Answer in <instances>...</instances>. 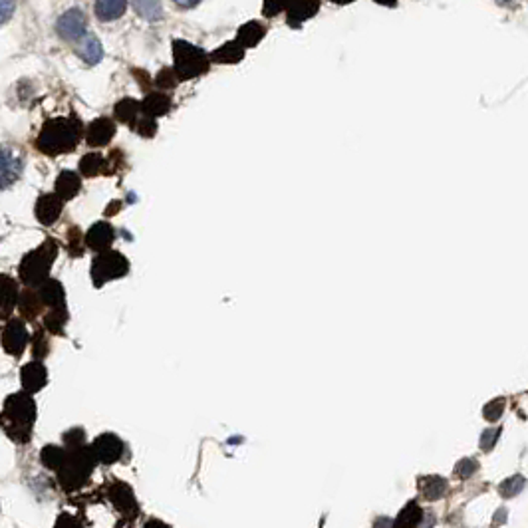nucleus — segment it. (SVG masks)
<instances>
[{"instance_id": "f257e3e1", "label": "nucleus", "mask_w": 528, "mask_h": 528, "mask_svg": "<svg viewBox=\"0 0 528 528\" xmlns=\"http://www.w3.org/2000/svg\"><path fill=\"white\" fill-rule=\"evenodd\" d=\"M36 419V404L32 394L20 392L6 397L2 407V427L4 433L16 443H28L32 439V425Z\"/></svg>"}, {"instance_id": "f03ea898", "label": "nucleus", "mask_w": 528, "mask_h": 528, "mask_svg": "<svg viewBox=\"0 0 528 528\" xmlns=\"http://www.w3.org/2000/svg\"><path fill=\"white\" fill-rule=\"evenodd\" d=\"M82 127L74 117H56L46 122L42 131L38 135L36 146L46 155H60L67 153L78 146Z\"/></svg>"}, {"instance_id": "7ed1b4c3", "label": "nucleus", "mask_w": 528, "mask_h": 528, "mask_svg": "<svg viewBox=\"0 0 528 528\" xmlns=\"http://www.w3.org/2000/svg\"><path fill=\"white\" fill-rule=\"evenodd\" d=\"M66 451V459L62 463V467L58 469V483L64 491L72 493V491L82 489L84 484L90 481L91 471H94L98 461H96V457L91 453L90 445Z\"/></svg>"}, {"instance_id": "20e7f679", "label": "nucleus", "mask_w": 528, "mask_h": 528, "mask_svg": "<svg viewBox=\"0 0 528 528\" xmlns=\"http://www.w3.org/2000/svg\"><path fill=\"white\" fill-rule=\"evenodd\" d=\"M58 257V247L54 240H46L38 248H34L32 252H28L26 257L20 262L18 266V274H20V281L26 284V286H40L42 282L48 281V274H50V269L54 264V260Z\"/></svg>"}, {"instance_id": "39448f33", "label": "nucleus", "mask_w": 528, "mask_h": 528, "mask_svg": "<svg viewBox=\"0 0 528 528\" xmlns=\"http://www.w3.org/2000/svg\"><path fill=\"white\" fill-rule=\"evenodd\" d=\"M173 60H175V74L179 79L199 78L209 70V56L205 54V50L185 40L173 42Z\"/></svg>"}, {"instance_id": "423d86ee", "label": "nucleus", "mask_w": 528, "mask_h": 528, "mask_svg": "<svg viewBox=\"0 0 528 528\" xmlns=\"http://www.w3.org/2000/svg\"><path fill=\"white\" fill-rule=\"evenodd\" d=\"M129 272V260L117 250H103L91 262V282L100 288L105 282L117 281Z\"/></svg>"}, {"instance_id": "0eeeda50", "label": "nucleus", "mask_w": 528, "mask_h": 528, "mask_svg": "<svg viewBox=\"0 0 528 528\" xmlns=\"http://www.w3.org/2000/svg\"><path fill=\"white\" fill-rule=\"evenodd\" d=\"M108 498L120 510V515L127 518V520H134L139 515V505H137V498H135L129 484L122 483L117 479L112 481L108 484Z\"/></svg>"}, {"instance_id": "6e6552de", "label": "nucleus", "mask_w": 528, "mask_h": 528, "mask_svg": "<svg viewBox=\"0 0 528 528\" xmlns=\"http://www.w3.org/2000/svg\"><path fill=\"white\" fill-rule=\"evenodd\" d=\"M91 453L96 461L101 465H113L124 457V441L117 437L115 433H103L100 437L94 439L90 445Z\"/></svg>"}, {"instance_id": "1a4fd4ad", "label": "nucleus", "mask_w": 528, "mask_h": 528, "mask_svg": "<svg viewBox=\"0 0 528 528\" xmlns=\"http://www.w3.org/2000/svg\"><path fill=\"white\" fill-rule=\"evenodd\" d=\"M28 342H30V337H28V332H26L22 320L12 318L4 324V328H2V348L8 356L20 358L26 346H28Z\"/></svg>"}, {"instance_id": "9d476101", "label": "nucleus", "mask_w": 528, "mask_h": 528, "mask_svg": "<svg viewBox=\"0 0 528 528\" xmlns=\"http://www.w3.org/2000/svg\"><path fill=\"white\" fill-rule=\"evenodd\" d=\"M86 26H88V20H86L84 12L79 11V8H70V11L64 12V14L58 18L56 30H58V34L64 38V40L74 42V40L84 38V34H86Z\"/></svg>"}, {"instance_id": "9b49d317", "label": "nucleus", "mask_w": 528, "mask_h": 528, "mask_svg": "<svg viewBox=\"0 0 528 528\" xmlns=\"http://www.w3.org/2000/svg\"><path fill=\"white\" fill-rule=\"evenodd\" d=\"M20 382H22L24 392L38 394L48 382V371L38 360L28 361V363H24L22 370H20Z\"/></svg>"}, {"instance_id": "f8f14e48", "label": "nucleus", "mask_w": 528, "mask_h": 528, "mask_svg": "<svg viewBox=\"0 0 528 528\" xmlns=\"http://www.w3.org/2000/svg\"><path fill=\"white\" fill-rule=\"evenodd\" d=\"M62 209H64V199L58 193H50V195L40 197L36 202V217L42 225H52L62 214Z\"/></svg>"}, {"instance_id": "ddd939ff", "label": "nucleus", "mask_w": 528, "mask_h": 528, "mask_svg": "<svg viewBox=\"0 0 528 528\" xmlns=\"http://www.w3.org/2000/svg\"><path fill=\"white\" fill-rule=\"evenodd\" d=\"M113 240H115V228L110 223H105V221L96 223L88 231V235H86V245L94 248V250H98V252L110 250Z\"/></svg>"}, {"instance_id": "4468645a", "label": "nucleus", "mask_w": 528, "mask_h": 528, "mask_svg": "<svg viewBox=\"0 0 528 528\" xmlns=\"http://www.w3.org/2000/svg\"><path fill=\"white\" fill-rule=\"evenodd\" d=\"M318 11H320V0H294L290 8L286 11V20L292 28H300Z\"/></svg>"}, {"instance_id": "2eb2a0df", "label": "nucleus", "mask_w": 528, "mask_h": 528, "mask_svg": "<svg viewBox=\"0 0 528 528\" xmlns=\"http://www.w3.org/2000/svg\"><path fill=\"white\" fill-rule=\"evenodd\" d=\"M22 173V159L16 157L8 149H2V189L14 185Z\"/></svg>"}, {"instance_id": "dca6fc26", "label": "nucleus", "mask_w": 528, "mask_h": 528, "mask_svg": "<svg viewBox=\"0 0 528 528\" xmlns=\"http://www.w3.org/2000/svg\"><path fill=\"white\" fill-rule=\"evenodd\" d=\"M113 135H115V125H113L112 120L100 117V120H96V122L90 125V129H88V143L94 147H101L105 146Z\"/></svg>"}, {"instance_id": "f3484780", "label": "nucleus", "mask_w": 528, "mask_h": 528, "mask_svg": "<svg viewBox=\"0 0 528 528\" xmlns=\"http://www.w3.org/2000/svg\"><path fill=\"white\" fill-rule=\"evenodd\" d=\"M38 294H40L42 302L48 308H60V306H64V300H66L64 286L58 281H54V278H48L46 282H42L38 286Z\"/></svg>"}, {"instance_id": "a211bd4d", "label": "nucleus", "mask_w": 528, "mask_h": 528, "mask_svg": "<svg viewBox=\"0 0 528 528\" xmlns=\"http://www.w3.org/2000/svg\"><path fill=\"white\" fill-rule=\"evenodd\" d=\"M127 8V0H96V16L101 22H113L122 18Z\"/></svg>"}, {"instance_id": "6ab92c4d", "label": "nucleus", "mask_w": 528, "mask_h": 528, "mask_svg": "<svg viewBox=\"0 0 528 528\" xmlns=\"http://www.w3.org/2000/svg\"><path fill=\"white\" fill-rule=\"evenodd\" d=\"M245 46L240 44L238 40H233V42H226L221 48H217L211 58L217 64H238L243 58H245Z\"/></svg>"}, {"instance_id": "aec40b11", "label": "nucleus", "mask_w": 528, "mask_h": 528, "mask_svg": "<svg viewBox=\"0 0 528 528\" xmlns=\"http://www.w3.org/2000/svg\"><path fill=\"white\" fill-rule=\"evenodd\" d=\"M419 493L425 496L427 501H439L441 496H445V493H447V481L443 477H437V475L423 477L419 481Z\"/></svg>"}, {"instance_id": "412c9836", "label": "nucleus", "mask_w": 528, "mask_h": 528, "mask_svg": "<svg viewBox=\"0 0 528 528\" xmlns=\"http://www.w3.org/2000/svg\"><path fill=\"white\" fill-rule=\"evenodd\" d=\"M79 187H82V181H79L78 175L72 173V171L60 173V177L56 179V193L64 199V201L74 199L79 193Z\"/></svg>"}, {"instance_id": "4be33fe9", "label": "nucleus", "mask_w": 528, "mask_h": 528, "mask_svg": "<svg viewBox=\"0 0 528 528\" xmlns=\"http://www.w3.org/2000/svg\"><path fill=\"white\" fill-rule=\"evenodd\" d=\"M18 284L11 276L2 278V320H6L14 306H18Z\"/></svg>"}, {"instance_id": "5701e85b", "label": "nucleus", "mask_w": 528, "mask_h": 528, "mask_svg": "<svg viewBox=\"0 0 528 528\" xmlns=\"http://www.w3.org/2000/svg\"><path fill=\"white\" fill-rule=\"evenodd\" d=\"M18 308H20V314H22L26 320H30V322H32L34 318L42 312L44 302H42V298H40L38 290H26V292H22V296H20Z\"/></svg>"}, {"instance_id": "b1692460", "label": "nucleus", "mask_w": 528, "mask_h": 528, "mask_svg": "<svg viewBox=\"0 0 528 528\" xmlns=\"http://www.w3.org/2000/svg\"><path fill=\"white\" fill-rule=\"evenodd\" d=\"M78 56L86 62V64H98L103 58V48H101L100 40L96 36H86L78 46Z\"/></svg>"}, {"instance_id": "393cba45", "label": "nucleus", "mask_w": 528, "mask_h": 528, "mask_svg": "<svg viewBox=\"0 0 528 528\" xmlns=\"http://www.w3.org/2000/svg\"><path fill=\"white\" fill-rule=\"evenodd\" d=\"M67 324V310L64 306L60 308H50L48 314L44 316V328L54 334V336H64V330Z\"/></svg>"}, {"instance_id": "a878e982", "label": "nucleus", "mask_w": 528, "mask_h": 528, "mask_svg": "<svg viewBox=\"0 0 528 528\" xmlns=\"http://www.w3.org/2000/svg\"><path fill=\"white\" fill-rule=\"evenodd\" d=\"M423 520V510L417 503H409L405 506L404 510L397 515V518L394 520V527L392 528H417Z\"/></svg>"}, {"instance_id": "bb28decb", "label": "nucleus", "mask_w": 528, "mask_h": 528, "mask_svg": "<svg viewBox=\"0 0 528 528\" xmlns=\"http://www.w3.org/2000/svg\"><path fill=\"white\" fill-rule=\"evenodd\" d=\"M264 34H266V30H264V26H262V24L247 22L240 26L236 40L245 46V48H255V46L259 44L260 40L264 38Z\"/></svg>"}, {"instance_id": "cd10ccee", "label": "nucleus", "mask_w": 528, "mask_h": 528, "mask_svg": "<svg viewBox=\"0 0 528 528\" xmlns=\"http://www.w3.org/2000/svg\"><path fill=\"white\" fill-rule=\"evenodd\" d=\"M141 108H143V115L155 120L159 115H163V113L169 112L171 100H169L165 94H151V96L141 103Z\"/></svg>"}, {"instance_id": "c85d7f7f", "label": "nucleus", "mask_w": 528, "mask_h": 528, "mask_svg": "<svg viewBox=\"0 0 528 528\" xmlns=\"http://www.w3.org/2000/svg\"><path fill=\"white\" fill-rule=\"evenodd\" d=\"M115 115L125 122V124H137L139 120H141V115H143V108H141V103L135 100H124L120 101L117 105H115Z\"/></svg>"}, {"instance_id": "c756f323", "label": "nucleus", "mask_w": 528, "mask_h": 528, "mask_svg": "<svg viewBox=\"0 0 528 528\" xmlns=\"http://www.w3.org/2000/svg\"><path fill=\"white\" fill-rule=\"evenodd\" d=\"M134 2L135 12L146 18L149 22H155V20H161L163 18V6H161V0H131Z\"/></svg>"}, {"instance_id": "7c9ffc66", "label": "nucleus", "mask_w": 528, "mask_h": 528, "mask_svg": "<svg viewBox=\"0 0 528 528\" xmlns=\"http://www.w3.org/2000/svg\"><path fill=\"white\" fill-rule=\"evenodd\" d=\"M66 449L62 447H56V445H46L42 453H40V461L44 465L46 469H52V471H58L62 467V463L66 459Z\"/></svg>"}, {"instance_id": "2f4dec72", "label": "nucleus", "mask_w": 528, "mask_h": 528, "mask_svg": "<svg viewBox=\"0 0 528 528\" xmlns=\"http://www.w3.org/2000/svg\"><path fill=\"white\" fill-rule=\"evenodd\" d=\"M524 484H527V479H524L522 475H513V477H508V479H505V481L501 483L498 493H501V496H505V498H513V496H517L522 493Z\"/></svg>"}, {"instance_id": "473e14b6", "label": "nucleus", "mask_w": 528, "mask_h": 528, "mask_svg": "<svg viewBox=\"0 0 528 528\" xmlns=\"http://www.w3.org/2000/svg\"><path fill=\"white\" fill-rule=\"evenodd\" d=\"M103 167H105V161H103L100 153H88L86 157L82 159V163H79V171L84 175H88V177L101 173Z\"/></svg>"}, {"instance_id": "72a5a7b5", "label": "nucleus", "mask_w": 528, "mask_h": 528, "mask_svg": "<svg viewBox=\"0 0 528 528\" xmlns=\"http://www.w3.org/2000/svg\"><path fill=\"white\" fill-rule=\"evenodd\" d=\"M503 411H505V399H503V397H498V399H493V401H489V404L484 405L483 417L487 419V421L495 423L496 419H501Z\"/></svg>"}, {"instance_id": "f704fd0d", "label": "nucleus", "mask_w": 528, "mask_h": 528, "mask_svg": "<svg viewBox=\"0 0 528 528\" xmlns=\"http://www.w3.org/2000/svg\"><path fill=\"white\" fill-rule=\"evenodd\" d=\"M30 344H32V354L36 356V360H40V358H46V356H48L50 346H48V342H46L44 332H36V334L30 337Z\"/></svg>"}, {"instance_id": "c9c22d12", "label": "nucleus", "mask_w": 528, "mask_h": 528, "mask_svg": "<svg viewBox=\"0 0 528 528\" xmlns=\"http://www.w3.org/2000/svg\"><path fill=\"white\" fill-rule=\"evenodd\" d=\"M64 445L67 449H76V447H84L86 445V433L84 429H70L64 433Z\"/></svg>"}, {"instance_id": "e433bc0d", "label": "nucleus", "mask_w": 528, "mask_h": 528, "mask_svg": "<svg viewBox=\"0 0 528 528\" xmlns=\"http://www.w3.org/2000/svg\"><path fill=\"white\" fill-rule=\"evenodd\" d=\"M292 2L294 0H264V4H262V12L272 18V16L281 14L282 11H288Z\"/></svg>"}, {"instance_id": "4c0bfd02", "label": "nucleus", "mask_w": 528, "mask_h": 528, "mask_svg": "<svg viewBox=\"0 0 528 528\" xmlns=\"http://www.w3.org/2000/svg\"><path fill=\"white\" fill-rule=\"evenodd\" d=\"M477 461L475 459H461V461L457 463V467H455V475L459 477V479H469L475 475L477 471Z\"/></svg>"}, {"instance_id": "58836bf2", "label": "nucleus", "mask_w": 528, "mask_h": 528, "mask_svg": "<svg viewBox=\"0 0 528 528\" xmlns=\"http://www.w3.org/2000/svg\"><path fill=\"white\" fill-rule=\"evenodd\" d=\"M501 431H503L501 427L487 429L483 435H481V449L483 451L493 449V447H495V443L498 441V437H501Z\"/></svg>"}, {"instance_id": "ea45409f", "label": "nucleus", "mask_w": 528, "mask_h": 528, "mask_svg": "<svg viewBox=\"0 0 528 528\" xmlns=\"http://www.w3.org/2000/svg\"><path fill=\"white\" fill-rule=\"evenodd\" d=\"M54 528H84V524L79 522L78 518L74 517V515H70V513H62L60 517L56 518V524Z\"/></svg>"}, {"instance_id": "a19ab883", "label": "nucleus", "mask_w": 528, "mask_h": 528, "mask_svg": "<svg viewBox=\"0 0 528 528\" xmlns=\"http://www.w3.org/2000/svg\"><path fill=\"white\" fill-rule=\"evenodd\" d=\"M143 528H169V524H165L163 520H157V518H149V520H146Z\"/></svg>"}, {"instance_id": "79ce46f5", "label": "nucleus", "mask_w": 528, "mask_h": 528, "mask_svg": "<svg viewBox=\"0 0 528 528\" xmlns=\"http://www.w3.org/2000/svg\"><path fill=\"white\" fill-rule=\"evenodd\" d=\"M177 6H181V8H193V6H197L201 0H173Z\"/></svg>"}, {"instance_id": "37998d69", "label": "nucleus", "mask_w": 528, "mask_h": 528, "mask_svg": "<svg viewBox=\"0 0 528 528\" xmlns=\"http://www.w3.org/2000/svg\"><path fill=\"white\" fill-rule=\"evenodd\" d=\"M373 2L383 4V6H395V2H397V0H373Z\"/></svg>"}, {"instance_id": "c03bdc74", "label": "nucleus", "mask_w": 528, "mask_h": 528, "mask_svg": "<svg viewBox=\"0 0 528 528\" xmlns=\"http://www.w3.org/2000/svg\"><path fill=\"white\" fill-rule=\"evenodd\" d=\"M330 2H336V4H349V2H354V0H330Z\"/></svg>"}, {"instance_id": "a18cd8bd", "label": "nucleus", "mask_w": 528, "mask_h": 528, "mask_svg": "<svg viewBox=\"0 0 528 528\" xmlns=\"http://www.w3.org/2000/svg\"><path fill=\"white\" fill-rule=\"evenodd\" d=\"M501 2H510V0H501Z\"/></svg>"}]
</instances>
